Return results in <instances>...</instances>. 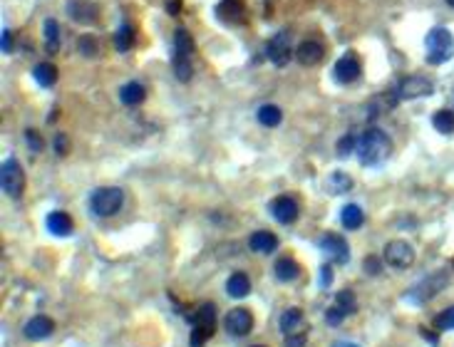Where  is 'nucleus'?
Masks as SVG:
<instances>
[{
  "label": "nucleus",
  "mask_w": 454,
  "mask_h": 347,
  "mask_svg": "<svg viewBox=\"0 0 454 347\" xmlns=\"http://www.w3.org/2000/svg\"><path fill=\"white\" fill-rule=\"evenodd\" d=\"M169 12H179V0H172V6H169Z\"/></svg>",
  "instance_id": "47"
},
{
  "label": "nucleus",
  "mask_w": 454,
  "mask_h": 347,
  "mask_svg": "<svg viewBox=\"0 0 454 347\" xmlns=\"http://www.w3.org/2000/svg\"><path fill=\"white\" fill-rule=\"evenodd\" d=\"M435 328L437 333H447V330H454V305L444 308L442 313L435 315Z\"/></svg>",
  "instance_id": "35"
},
{
  "label": "nucleus",
  "mask_w": 454,
  "mask_h": 347,
  "mask_svg": "<svg viewBox=\"0 0 454 347\" xmlns=\"http://www.w3.org/2000/svg\"><path fill=\"white\" fill-rule=\"evenodd\" d=\"M125 204V191L117 189V186H102L90 196V209H92L94 216L110 218L114 216Z\"/></svg>",
  "instance_id": "3"
},
{
  "label": "nucleus",
  "mask_w": 454,
  "mask_h": 347,
  "mask_svg": "<svg viewBox=\"0 0 454 347\" xmlns=\"http://www.w3.org/2000/svg\"><path fill=\"white\" fill-rule=\"evenodd\" d=\"M249 248L254 253H261V255H268L274 253L276 248H278V235L274 231H254L249 235Z\"/></svg>",
  "instance_id": "20"
},
{
  "label": "nucleus",
  "mask_w": 454,
  "mask_h": 347,
  "mask_svg": "<svg viewBox=\"0 0 454 347\" xmlns=\"http://www.w3.org/2000/svg\"><path fill=\"white\" fill-rule=\"evenodd\" d=\"M382 263H385V260H380L378 255H370V258L365 260V266H362V271L370 273V275H378L380 268H382Z\"/></svg>",
  "instance_id": "41"
},
{
  "label": "nucleus",
  "mask_w": 454,
  "mask_h": 347,
  "mask_svg": "<svg viewBox=\"0 0 454 347\" xmlns=\"http://www.w3.org/2000/svg\"><path fill=\"white\" fill-rule=\"evenodd\" d=\"M45 229L50 231L52 235H57V238H63V235L72 233L75 223H72V216L65 213V211H50L48 218H45Z\"/></svg>",
  "instance_id": "18"
},
{
  "label": "nucleus",
  "mask_w": 454,
  "mask_h": 347,
  "mask_svg": "<svg viewBox=\"0 0 454 347\" xmlns=\"http://www.w3.org/2000/svg\"><path fill=\"white\" fill-rule=\"evenodd\" d=\"M8 52H13V35H10V30H3V55H8Z\"/></svg>",
  "instance_id": "44"
},
{
  "label": "nucleus",
  "mask_w": 454,
  "mask_h": 347,
  "mask_svg": "<svg viewBox=\"0 0 454 347\" xmlns=\"http://www.w3.org/2000/svg\"><path fill=\"white\" fill-rule=\"evenodd\" d=\"M358 159H360L362 167H378L380 161H385L392 151V139L387 132L378 129V127H370L358 136Z\"/></svg>",
  "instance_id": "1"
},
{
  "label": "nucleus",
  "mask_w": 454,
  "mask_h": 347,
  "mask_svg": "<svg viewBox=\"0 0 454 347\" xmlns=\"http://www.w3.org/2000/svg\"><path fill=\"white\" fill-rule=\"evenodd\" d=\"M333 347H360L358 342H350V340H340V342H336Z\"/></svg>",
  "instance_id": "46"
},
{
  "label": "nucleus",
  "mask_w": 454,
  "mask_h": 347,
  "mask_svg": "<svg viewBox=\"0 0 454 347\" xmlns=\"http://www.w3.org/2000/svg\"><path fill=\"white\" fill-rule=\"evenodd\" d=\"M355 147H358V139H355L353 134H345V136L338 139L336 151H338V156H348V154H353L355 151Z\"/></svg>",
  "instance_id": "37"
},
{
  "label": "nucleus",
  "mask_w": 454,
  "mask_h": 347,
  "mask_svg": "<svg viewBox=\"0 0 454 347\" xmlns=\"http://www.w3.org/2000/svg\"><path fill=\"white\" fill-rule=\"evenodd\" d=\"M251 347H266V345H251Z\"/></svg>",
  "instance_id": "49"
},
{
  "label": "nucleus",
  "mask_w": 454,
  "mask_h": 347,
  "mask_svg": "<svg viewBox=\"0 0 454 347\" xmlns=\"http://www.w3.org/2000/svg\"><path fill=\"white\" fill-rule=\"evenodd\" d=\"M447 283H449L447 273L437 271V273H432L429 278H424L422 283H417L415 288H410V291H407V297H410L412 303H427L429 297L437 295L442 288H447Z\"/></svg>",
  "instance_id": "5"
},
{
  "label": "nucleus",
  "mask_w": 454,
  "mask_h": 347,
  "mask_svg": "<svg viewBox=\"0 0 454 347\" xmlns=\"http://www.w3.org/2000/svg\"><path fill=\"white\" fill-rule=\"evenodd\" d=\"M65 12L80 25H92V23H97V18H100L97 6L90 3V0H70L68 6H65Z\"/></svg>",
  "instance_id": "13"
},
{
  "label": "nucleus",
  "mask_w": 454,
  "mask_h": 347,
  "mask_svg": "<svg viewBox=\"0 0 454 347\" xmlns=\"http://www.w3.org/2000/svg\"><path fill=\"white\" fill-rule=\"evenodd\" d=\"M172 65H174V74L176 80L181 82H189L192 80V62H189V57H172Z\"/></svg>",
  "instance_id": "36"
},
{
  "label": "nucleus",
  "mask_w": 454,
  "mask_h": 347,
  "mask_svg": "<svg viewBox=\"0 0 454 347\" xmlns=\"http://www.w3.org/2000/svg\"><path fill=\"white\" fill-rule=\"evenodd\" d=\"M435 92V85L427 80V77H420V74H410V77H402L395 87V94L398 99H420L427 97V94Z\"/></svg>",
  "instance_id": "7"
},
{
  "label": "nucleus",
  "mask_w": 454,
  "mask_h": 347,
  "mask_svg": "<svg viewBox=\"0 0 454 347\" xmlns=\"http://www.w3.org/2000/svg\"><path fill=\"white\" fill-rule=\"evenodd\" d=\"M345 317H348V315H345V313H342L338 305H330V308L325 310V322H328L330 328H338V325H340Z\"/></svg>",
  "instance_id": "38"
},
{
  "label": "nucleus",
  "mask_w": 454,
  "mask_h": 347,
  "mask_svg": "<svg viewBox=\"0 0 454 347\" xmlns=\"http://www.w3.org/2000/svg\"><path fill=\"white\" fill-rule=\"evenodd\" d=\"M266 57L274 62L276 67H286L291 60V43H288V32L280 30L276 32L266 45Z\"/></svg>",
  "instance_id": "10"
},
{
  "label": "nucleus",
  "mask_w": 454,
  "mask_h": 347,
  "mask_svg": "<svg viewBox=\"0 0 454 347\" xmlns=\"http://www.w3.org/2000/svg\"><path fill=\"white\" fill-rule=\"evenodd\" d=\"M424 52L429 65H444L454 55V35L447 28H432L424 37Z\"/></svg>",
  "instance_id": "2"
},
{
  "label": "nucleus",
  "mask_w": 454,
  "mask_h": 347,
  "mask_svg": "<svg viewBox=\"0 0 454 347\" xmlns=\"http://www.w3.org/2000/svg\"><path fill=\"white\" fill-rule=\"evenodd\" d=\"M256 119L263 124V127H278L280 122H283V112H280V107L276 105H261L258 107V112H256Z\"/></svg>",
  "instance_id": "27"
},
{
  "label": "nucleus",
  "mask_w": 454,
  "mask_h": 347,
  "mask_svg": "<svg viewBox=\"0 0 454 347\" xmlns=\"http://www.w3.org/2000/svg\"><path fill=\"white\" fill-rule=\"evenodd\" d=\"M52 149H55L57 156H68V151H70L68 134H55V139H52Z\"/></svg>",
  "instance_id": "40"
},
{
  "label": "nucleus",
  "mask_w": 454,
  "mask_h": 347,
  "mask_svg": "<svg viewBox=\"0 0 454 347\" xmlns=\"http://www.w3.org/2000/svg\"><path fill=\"white\" fill-rule=\"evenodd\" d=\"M224 330L231 337H246L254 330V313L249 308H234L226 313Z\"/></svg>",
  "instance_id": "8"
},
{
  "label": "nucleus",
  "mask_w": 454,
  "mask_h": 347,
  "mask_svg": "<svg viewBox=\"0 0 454 347\" xmlns=\"http://www.w3.org/2000/svg\"><path fill=\"white\" fill-rule=\"evenodd\" d=\"M43 35H45V50H48V55H55L57 50H60V25L52 18H48L43 25Z\"/></svg>",
  "instance_id": "26"
},
{
  "label": "nucleus",
  "mask_w": 454,
  "mask_h": 347,
  "mask_svg": "<svg viewBox=\"0 0 454 347\" xmlns=\"http://www.w3.org/2000/svg\"><path fill=\"white\" fill-rule=\"evenodd\" d=\"M132 45H134V28L130 23H122L119 30L114 32V48L119 52H127V50H132Z\"/></svg>",
  "instance_id": "31"
},
{
  "label": "nucleus",
  "mask_w": 454,
  "mask_h": 347,
  "mask_svg": "<svg viewBox=\"0 0 454 347\" xmlns=\"http://www.w3.org/2000/svg\"><path fill=\"white\" fill-rule=\"evenodd\" d=\"M271 213H274V218L278 223H283V226H291V223L298 221L300 206H298V201H296L293 196H276L274 201H271Z\"/></svg>",
  "instance_id": "11"
},
{
  "label": "nucleus",
  "mask_w": 454,
  "mask_h": 347,
  "mask_svg": "<svg viewBox=\"0 0 454 347\" xmlns=\"http://www.w3.org/2000/svg\"><path fill=\"white\" fill-rule=\"evenodd\" d=\"M77 50H80L82 57H97L100 55V40L94 35H82L77 40Z\"/></svg>",
  "instance_id": "33"
},
{
  "label": "nucleus",
  "mask_w": 454,
  "mask_h": 347,
  "mask_svg": "<svg viewBox=\"0 0 454 347\" xmlns=\"http://www.w3.org/2000/svg\"><path fill=\"white\" fill-rule=\"evenodd\" d=\"M365 221V213L358 204H345L340 211V223L345 226L348 231H358Z\"/></svg>",
  "instance_id": "25"
},
{
  "label": "nucleus",
  "mask_w": 454,
  "mask_h": 347,
  "mask_svg": "<svg viewBox=\"0 0 454 347\" xmlns=\"http://www.w3.org/2000/svg\"><path fill=\"white\" fill-rule=\"evenodd\" d=\"M318 246H320V251H325V255H328L333 263H338V266H345V263L350 260L348 241H345L342 235L333 233V231L320 235V238H318Z\"/></svg>",
  "instance_id": "6"
},
{
  "label": "nucleus",
  "mask_w": 454,
  "mask_h": 347,
  "mask_svg": "<svg viewBox=\"0 0 454 347\" xmlns=\"http://www.w3.org/2000/svg\"><path fill=\"white\" fill-rule=\"evenodd\" d=\"M0 181H3V191L10 198H20L25 191V171L18 164V159H6L0 167Z\"/></svg>",
  "instance_id": "4"
},
{
  "label": "nucleus",
  "mask_w": 454,
  "mask_h": 347,
  "mask_svg": "<svg viewBox=\"0 0 454 347\" xmlns=\"http://www.w3.org/2000/svg\"><path fill=\"white\" fill-rule=\"evenodd\" d=\"M420 333H422V337H427V340L432 342V345H437V335H435V333H429V330H424V328L420 330Z\"/></svg>",
  "instance_id": "45"
},
{
  "label": "nucleus",
  "mask_w": 454,
  "mask_h": 347,
  "mask_svg": "<svg viewBox=\"0 0 454 347\" xmlns=\"http://www.w3.org/2000/svg\"><path fill=\"white\" fill-rule=\"evenodd\" d=\"M325 57V48L318 40H303V43L296 48V60L300 62V65H308V67H313V65H320Z\"/></svg>",
  "instance_id": "16"
},
{
  "label": "nucleus",
  "mask_w": 454,
  "mask_h": 347,
  "mask_svg": "<svg viewBox=\"0 0 454 347\" xmlns=\"http://www.w3.org/2000/svg\"><path fill=\"white\" fill-rule=\"evenodd\" d=\"M305 342H308V335H293V337H286V340H283V345L286 347H305Z\"/></svg>",
  "instance_id": "43"
},
{
  "label": "nucleus",
  "mask_w": 454,
  "mask_h": 347,
  "mask_svg": "<svg viewBox=\"0 0 454 347\" xmlns=\"http://www.w3.org/2000/svg\"><path fill=\"white\" fill-rule=\"evenodd\" d=\"M226 293H229L231 297H236V300L246 297L251 293V278L241 271L231 273L229 280H226Z\"/></svg>",
  "instance_id": "23"
},
{
  "label": "nucleus",
  "mask_w": 454,
  "mask_h": 347,
  "mask_svg": "<svg viewBox=\"0 0 454 347\" xmlns=\"http://www.w3.org/2000/svg\"><path fill=\"white\" fill-rule=\"evenodd\" d=\"M144 97H147V90H144L142 82H127V85H122V90H119V99H122V105H127V107L142 105Z\"/></svg>",
  "instance_id": "24"
},
{
  "label": "nucleus",
  "mask_w": 454,
  "mask_h": 347,
  "mask_svg": "<svg viewBox=\"0 0 454 347\" xmlns=\"http://www.w3.org/2000/svg\"><path fill=\"white\" fill-rule=\"evenodd\" d=\"M274 273L280 283H293L296 278H300V266L291 258V255H283V258L276 260Z\"/></svg>",
  "instance_id": "22"
},
{
  "label": "nucleus",
  "mask_w": 454,
  "mask_h": 347,
  "mask_svg": "<svg viewBox=\"0 0 454 347\" xmlns=\"http://www.w3.org/2000/svg\"><path fill=\"white\" fill-rule=\"evenodd\" d=\"M25 142H28V147H30V151H43L45 149V144H43V136L38 134L35 129H25Z\"/></svg>",
  "instance_id": "39"
},
{
  "label": "nucleus",
  "mask_w": 454,
  "mask_h": 347,
  "mask_svg": "<svg viewBox=\"0 0 454 347\" xmlns=\"http://www.w3.org/2000/svg\"><path fill=\"white\" fill-rule=\"evenodd\" d=\"M55 330V322L52 317L48 315H35L25 322V328H23V335H25L28 340H45L48 335H52Z\"/></svg>",
  "instance_id": "17"
},
{
  "label": "nucleus",
  "mask_w": 454,
  "mask_h": 347,
  "mask_svg": "<svg viewBox=\"0 0 454 347\" xmlns=\"http://www.w3.org/2000/svg\"><path fill=\"white\" fill-rule=\"evenodd\" d=\"M280 333L286 337H293V335H308V322H305V315L300 308H286L280 313L278 320Z\"/></svg>",
  "instance_id": "12"
},
{
  "label": "nucleus",
  "mask_w": 454,
  "mask_h": 347,
  "mask_svg": "<svg viewBox=\"0 0 454 347\" xmlns=\"http://www.w3.org/2000/svg\"><path fill=\"white\" fill-rule=\"evenodd\" d=\"M187 322L189 325H206V328H214L216 325V305L214 303H199L194 305L192 310H187Z\"/></svg>",
  "instance_id": "19"
},
{
  "label": "nucleus",
  "mask_w": 454,
  "mask_h": 347,
  "mask_svg": "<svg viewBox=\"0 0 454 347\" xmlns=\"http://www.w3.org/2000/svg\"><path fill=\"white\" fill-rule=\"evenodd\" d=\"M32 77L40 87H52L57 82V70L52 62H40L38 67L32 70Z\"/></svg>",
  "instance_id": "28"
},
{
  "label": "nucleus",
  "mask_w": 454,
  "mask_h": 347,
  "mask_svg": "<svg viewBox=\"0 0 454 347\" xmlns=\"http://www.w3.org/2000/svg\"><path fill=\"white\" fill-rule=\"evenodd\" d=\"M194 52V40L184 28L174 32V55L172 57H192Z\"/></svg>",
  "instance_id": "29"
},
{
  "label": "nucleus",
  "mask_w": 454,
  "mask_h": 347,
  "mask_svg": "<svg viewBox=\"0 0 454 347\" xmlns=\"http://www.w3.org/2000/svg\"><path fill=\"white\" fill-rule=\"evenodd\" d=\"M362 67H360V60L353 55V52H345V55L340 57V60L336 62V70H333V74H336V80L342 82V85H348V82H355L358 77H360Z\"/></svg>",
  "instance_id": "15"
},
{
  "label": "nucleus",
  "mask_w": 454,
  "mask_h": 347,
  "mask_svg": "<svg viewBox=\"0 0 454 347\" xmlns=\"http://www.w3.org/2000/svg\"><path fill=\"white\" fill-rule=\"evenodd\" d=\"M382 260L392 268H410L415 263V248L407 241H390L385 246Z\"/></svg>",
  "instance_id": "9"
},
{
  "label": "nucleus",
  "mask_w": 454,
  "mask_h": 347,
  "mask_svg": "<svg viewBox=\"0 0 454 347\" xmlns=\"http://www.w3.org/2000/svg\"><path fill=\"white\" fill-rule=\"evenodd\" d=\"M353 176L345 171H333L325 176L323 181V191L330 193V196H342V193L353 191Z\"/></svg>",
  "instance_id": "21"
},
{
  "label": "nucleus",
  "mask_w": 454,
  "mask_h": 347,
  "mask_svg": "<svg viewBox=\"0 0 454 347\" xmlns=\"http://www.w3.org/2000/svg\"><path fill=\"white\" fill-rule=\"evenodd\" d=\"M330 285H333V266L325 263L320 266V288H330Z\"/></svg>",
  "instance_id": "42"
},
{
  "label": "nucleus",
  "mask_w": 454,
  "mask_h": 347,
  "mask_svg": "<svg viewBox=\"0 0 454 347\" xmlns=\"http://www.w3.org/2000/svg\"><path fill=\"white\" fill-rule=\"evenodd\" d=\"M447 3H449V6H452V8H454V0H447Z\"/></svg>",
  "instance_id": "48"
},
{
  "label": "nucleus",
  "mask_w": 454,
  "mask_h": 347,
  "mask_svg": "<svg viewBox=\"0 0 454 347\" xmlns=\"http://www.w3.org/2000/svg\"><path fill=\"white\" fill-rule=\"evenodd\" d=\"M333 305H338V308H340L345 315H353V313H358V297H355L353 291H340L336 295V300H333Z\"/></svg>",
  "instance_id": "32"
},
{
  "label": "nucleus",
  "mask_w": 454,
  "mask_h": 347,
  "mask_svg": "<svg viewBox=\"0 0 454 347\" xmlns=\"http://www.w3.org/2000/svg\"><path fill=\"white\" fill-rule=\"evenodd\" d=\"M432 127L440 134H454V112L452 109H440L432 114Z\"/></svg>",
  "instance_id": "30"
},
{
  "label": "nucleus",
  "mask_w": 454,
  "mask_h": 347,
  "mask_svg": "<svg viewBox=\"0 0 454 347\" xmlns=\"http://www.w3.org/2000/svg\"><path fill=\"white\" fill-rule=\"evenodd\" d=\"M216 18L226 25L246 23V3L243 0H221L216 6Z\"/></svg>",
  "instance_id": "14"
},
{
  "label": "nucleus",
  "mask_w": 454,
  "mask_h": 347,
  "mask_svg": "<svg viewBox=\"0 0 454 347\" xmlns=\"http://www.w3.org/2000/svg\"><path fill=\"white\" fill-rule=\"evenodd\" d=\"M214 328H206V325H194L192 335H189V345L192 347H204L206 342L211 340Z\"/></svg>",
  "instance_id": "34"
}]
</instances>
